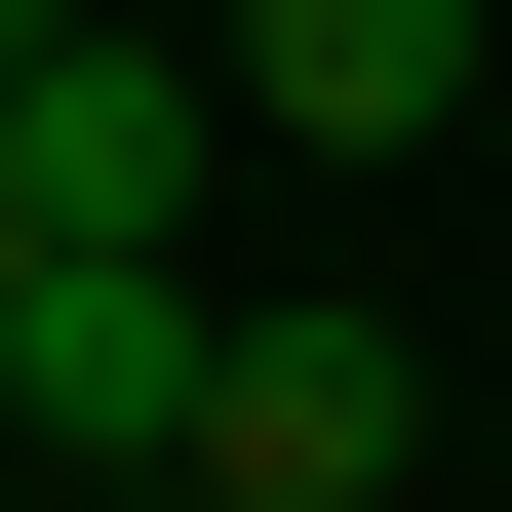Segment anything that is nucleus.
I'll list each match as a JSON object with an SVG mask.
<instances>
[{"label":"nucleus","instance_id":"f257e3e1","mask_svg":"<svg viewBox=\"0 0 512 512\" xmlns=\"http://www.w3.org/2000/svg\"><path fill=\"white\" fill-rule=\"evenodd\" d=\"M197 355H237L197 237H40L0 276V473H197Z\"/></svg>","mask_w":512,"mask_h":512},{"label":"nucleus","instance_id":"f03ea898","mask_svg":"<svg viewBox=\"0 0 512 512\" xmlns=\"http://www.w3.org/2000/svg\"><path fill=\"white\" fill-rule=\"evenodd\" d=\"M434 473V355L355 316V276H237V355H197V512H394Z\"/></svg>","mask_w":512,"mask_h":512},{"label":"nucleus","instance_id":"7ed1b4c3","mask_svg":"<svg viewBox=\"0 0 512 512\" xmlns=\"http://www.w3.org/2000/svg\"><path fill=\"white\" fill-rule=\"evenodd\" d=\"M197 40H237L276 158H434V119H473V0H197Z\"/></svg>","mask_w":512,"mask_h":512},{"label":"nucleus","instance_id":"20e7f679","mask_svg":"<svg viewBox=\"0 0 512 512\" xmlns=\"http://www.w3.org/2000/svg\"><path fill=\"white\" fill-rule=\"evenodd\" d=\"M0 276H40V158H0Z\"/></svg>","mask_w":512,"mask_h":512}]
</instances>
